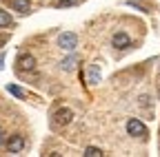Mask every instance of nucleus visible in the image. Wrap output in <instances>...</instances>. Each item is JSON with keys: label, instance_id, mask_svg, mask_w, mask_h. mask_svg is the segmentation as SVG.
<instances>
[{"label": "nucleus", "instance_id": "2eb2a0df", "mask_svg": "<svg viewBox=\"0 0 160 157\" xmlns=\"http://www.w3.org/2000/svg\"><path fill=\"white\" fill-rule=\"evenodd\" d=\"M5 42H7V35H0V47H2Z\"/></svg>", "mask_w": 160, "mask_h": 157}, {"label": "nucleus", "instance_id": "6e6552de", "mask_svg": "<svg viewBox=\"0 0 160 157\" xmlns=\"http://www.w3.org/2000/svg\"><path fill=\"white\" fill-rule=\"evenodd\" d=\"M13 9L20 11V13H29V5H31V0H13Z\"/></svg>", "mask_w": 160, "mask_h": 157}, {"label": "nucleus", "instance_id": "1a4fd4ad", "mask_svg": "<svg viewBox=\"0 0 160 157\" xmlns=\"http://www.w3.org/2000/svg\"><path fill=\"white\" fill-rule=\"evenodd\" d=\"M76 60H78L76 55H69V58H65V60L60 62V69H62V71H73V69H76Z\"/></svg>", "mask_w": 160, "mask_h": 157}, {"label": "nucleus", "instance_id": "7ed1b4c3", "mask_svg": "<svg viewBox=\"0 0 160 157\" xmlns=\"http://www.w3.org/2000/svg\"><path fill=\"white\" fill-rule=\"evenodd\" d=\"M73 120V111L71 109H58L53 113V126H67Z\"/></svg>", "mask_w": 160, "mask_h": 157}, {"label": "nucleus", "instance_id": "9d476101", "mask_svg": "<svg viewBox=\"0 0 160 157\" xmlns=\"http://www.w3.org/2000/svg\"><path fill=\"white\" fill-rule=\"evenodd\" d=\"M11 25H13V18L9 16V11H2V9H0V29L11 27Z\"/></svg>", "mask_w": 160, "mask_h": 157}, {"label": "nucleus", "instance_id": "dca6fc26", "mask_svg": "<svg viewBox=\"0 0 160 157\" xmlns=\"http://www.w3.org/2000/svg\"><path fill=\"white\" fill-rule=\"evenodd\" d=\"M2 62H5V55H0V69H2Z\"/></svg>", "mask_w": 160, "mask_h": 157}, {"label": "nucleus", "instance_id": "ddd939ff", "mask_svg": "<svg viewBox=\"0 0 160 157\" xmlns=\"http://www.w3.org/2000/svg\"><path fill=\"white\" fill-rule=\"evenodd\" d=\"M58 7H69V5H76V0H56Z\"/></svg>", "mask_w": 160, "mask_h": 157}, {"label": "nucleus", "instance_id": "f03ea898", "mask_svg": "<svg viewBox=\"0 0 160 157\" xmlns=\"http://www.w3.org/2000/svg\"><path fill=\"white\" fill-rule=\"evenodd\" d=\"M127 133L131 137H147V126L136 120V117H131V120H127Z\"/></svg>", "mask_w": 160, "mask_h": 157}, {"label": "nucleus", "instance_id": "9b49d317", "mask_svg": "<svg viewBox=\"0 0 160 157\" xmlns=\"http://www.w3.org/2000/svg\"><path fill=\"white\" fill-rule=\"evenodd\" d=\"M105 153L100 150V148H96V146H87L85 148V157H102Z\"/></svg>", "mask_w": 160, "mask_h": 157}, {"label": "nucleus", "instance_id": "39448f33", "mask_svg": "<svg viewBox=\"0 0 160 157\" xmlns=\"http://www.w3.org/2000/svg\"><path fill=\"white\" fill-rule=\"evenodd\" d=\"M18 69H20V71H33V69H36V58L29 55V53L18 55Z\"/></svg>", "mask_w": 160, "mask_h": 157}, {"label": "nucleus", "instance_id": "423d86ee", "mask_svg": "<svg viewBox=\"0 0 160 157\" xmlns=\"http://www.w3.org/2000/svg\"><path fill=\"white\" fill-rule=\"evenodd\" d=\"M111 44H113L116 49H127V47L131 44V38H129L125 31H118V33H113V38H111Z\"/></svg>", "mask_w": 160, "mask_h": 157}, {"label": "nucleus", "instance_id": "4468645a", "mask_svg": "<svg viewBox=\"0 0 160 157\" xmlns=\"http://www.w3.org/2000/svg\"><path fill=\"white\" fill-rule=\"evenodd\" d=\"M2 142H5V133H2V128H0V146H2Z\"/></svg>", "mask_w": 160, "mask_h": 157}, {"label": "nucleus", "instance_id": "0eeeda50", "mask_svg": "<svg viewBox=\"0 0 160 157\" xmlns=\"http://www.w3.org/2000/svg\"><path fill=\"white\" fill-rule=\"evenodd\" d=\"M87 77H89L91 84H98V82H100V67H98V64H91V67L87 69Z\"/></svg>", "mask_w": 160, "mask_h": 157}, {"label": "nucleus", "instance_id": "20e7f679", "mask_svg": "<svg viewBox=\"0 0 160 157\" xmlns=\"http://www.w3.org/2000/svg\"><path fill=\"white\" fill-rule=\"evenodd\" d=\"M22 148H25V137L22 135H9V140H7V150L11 153V155H18V153H22Z\"/></svg>", "mask_w": 160, "mask_h": 157}, {"label": "nucleus", "instance_id": "f257e3e1", "mask_svg": "<svg viewBox=\"0 0 160 157\" xmlns=\"http://www.w3.org/2000/svg\"><path fill=\"white\" fill-rule=\"evenodd\" d=\"M78 44V35L73 31H62L58 35V47L60 49H65V51H73Z\"/></svg>", "mask_w": 160, "mask_h": 157}, {"label": "nucleus", "instance_id": "f8f14e48", "mask_svg": "<svg viewBox=\"0 0 160 157\" xmlns=\"http://www.w3.org/2000/svg\"><path fill=\"white\" fill-rule=\"evenodd\" d=\"M7 91H9L11 95H16V97H25V95H27L22 89H20V86H16V84H9V86H7Z\"/></svg>", "mask_w": 160, "mask_h": 157}]
</instances>
